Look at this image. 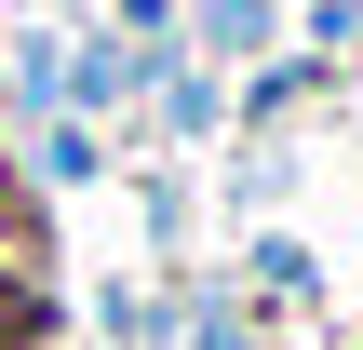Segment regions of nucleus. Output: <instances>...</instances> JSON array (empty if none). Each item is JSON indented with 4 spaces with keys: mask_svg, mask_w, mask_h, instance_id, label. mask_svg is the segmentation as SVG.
<instances>
[{
    "mask_svg": "<svg viewBox=\"0 0 363 350\" xmlns=\"http://www.w3.org/2000/svg\"><path fill=\"white\" fill-rule=\"evenodd\" d=\"M13 324H27V297H13V283H0V350H13Z\"/></svg>",
    "mask_w": 363,
    "mask_h": 350,
    "instance_id": "f257e3e1",
    "label": "nucleus"
}]
</instances>
